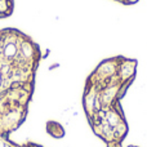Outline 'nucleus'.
<instances>
[{"label": "nucleus", "instance_id": "39448f33", "mask_svg": "<svg viewBox=\"0 0 147 147\" xmlns=\"http://www.w3.org/2000/svg\"><path fill=\"white\" fill-rule=\"evenodd\" d=\"M114 1L120 3V4H123V5H134V4H137L140 0H114Z\"/></svg>", "mask_w": 147, "mask_h": 147}, {"label": "nucleus", "instance_id": "f03ea898", "mask_svg": "<svg viewBox=\"0 0 147 147\" xmlns=\"http://www.w3.org/2000/svg\"><path fill=\"white\" fill-rule=\"evenodd\" d=\"M43 59L39 44L18 28H0V134L22 125Z\"/></svg>", "mask_w": 147, "mask_h": 147}, {"label": "nucleus", "instance_id": "423d86ee", "mask_svg": "<svg viewBox=\"0 0 147 147\" xmlns=\"http://www.w3.org/2000/svg\"><path fill=\"white\" fill-rule=\"evenodd\" d=\"M128 147H138V146H128Z\"/></svg>", "mask_w": 147, "mask_h": 147}, {"label": "nucleus", "instance_id": "7ed1b4c3", "mask_svg": "<svg viewBox=\"0 0 147 147\" xmlns=\"http://www.w3.org/2000/svg\"><path fill=\"white\" fill-rule=\"evenodd\" d=\"M14 9V0H0V20L12 16Z\"/></svg>", "mask_w": 147, "mask_h": 147}, {"label": "nucleus", "instance_id": "f257e3e1", "mask_svg": "<svg viewBox=\"0 0 147 147\" xmlns=\"http://www.w3.org/2000/svg\"><path fill=\"white\" fill-rule=\"evenodd\" d=\"M138 61L125 56L105 58L85 80L83 109L94 136L106 147H123L129 125L121 101L137 75Z\"/></svg>", "mask_w": 147, "mask_h": 147}, {"label": "nucleus", "instance_id": "20e7f679", "mask_svg": "<svg viewBox=\"0 0 147 147\" xmlns=\"http://www.w3.org/2000/svg\"><path fill=\"white\" fill-rule=\"evenodd\" d=\"M0 147H43L40 145H36V143H32V142H27V143H16L13 141L9 140V137L7 136H1L0 134Z\"/></svg>", "mask_w": 147, "mask_h": 147}]
</instances>
